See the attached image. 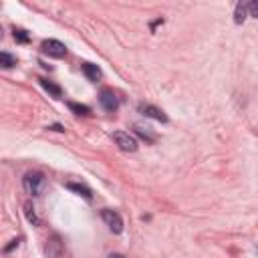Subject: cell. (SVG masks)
Instances as JSON below:
<instances>
[{
	"label": "cell",
	"instance_id": "1",
	"mask_svg": "<svg viewBox=\"0 0 258 258\" xmlns=\"http://www.w3.org/2000/svg\"><path fill=\"white\" fill-rule=\"evenodd\" d=\"M22 185L26 189V194L30 196H38L44 187V175L40 171H28L24 177H22Z\"/></svg>",
	"mask_w": 258,
	"mask_h": 258
},
{
	"label": "cell",
	"instance_id": "2",
	"mask_svg": "<svg viewBox=\"0 0 258 258\" xmlns=\"http://www.w3.org/2000/svg\"><path fill=\"white\" fill-rule=\"evenodd\" d=\"M40 50L52 58H62L67 54V46L60 42V40H54V38H48V40H42L40 44Z\"/></svg>",
	"mask_w": 258,
	"mask_h": 258
},
{
	"label": "cell",
	"instance_id": "3",
	"mask_svg": "<svg viewBox=\"0 0 258 258\" xmlns=\"http://www.w3.org/2000/svg\"><path fill=\"white\" fill-rule=\"evenodd\" d=\"M113 141L119 145V149L123 151H135L137 149V139L133 135H129L127 131H115L113 133Z\"/></svg>",
	"mask_w": 258,
	"mask_h": 258
},
{
	"label": "cell",
	"instance_id": "4",
	"mask_svg": "<svg viewBox=\"0 0 258 258\" xmlns=\"http://www.w3.org/2000/svg\"><path fill=\"white\" fill-rule=\"evenodd\" d=\"M101 218H103V222L109 226V230H111L113 234H121V232H123V220H121V216H119L117 212H113V210H103V212H101Z\"/></svg>",
	"mask_w": 258,
	"mask_h": 258
},
{
	"label": "cell",
	"instance_id": "5",
	"mask_svg": "<svg viewBox=\"0 0 258 258\" xmlns=\"http://www.w3.org/2000/svg\"><path fill=\"white\" fill-rule=\"evenodd\" d=\"M99 101H101L103 109L109 111V113H115L117 107H119V99H117V95H115L111 89H103L101 95H99Z\"/></svg>",
	"mask_w": 258,
	"mask_h": 258
},
{
	"label": "cell",
	"instance_id": "6",
	"mask_svg": "<svg viewBox=\"0 0 258 258\" xmlns=\"http://www.w3.org/2000/svg\"><path fill=\"white\" fill-rule=\"evenodd\" d=\"M139 113H143L145 117H151V119H155V121H161V123L167 121V115H165L161 109H157V107H153V105H149V103H141V105H139Z\"/></svg>",
	"mask_w": 258,
	"mask_h": 258
},
{
	"label": "cell",
	"instance_id": "7",
	"mask_svg": "<svg viewBox=\"0 0 258 258\" xmlns=\"http://www.w3.org/2000/svg\"><path fill=\"white\" fill-rule=\"evenodd\" d=\"M81 69H83L85 77H87L89 81H93V83H95V81H99V79H101V75H103V73H101V69H99L97 64H93V62H83V67H81Z\"/></svg>",
	"mask_w": 258,
	"mask_h": 258
},
{
	"label": "cell",
	"instance_id": "8",
	"mask_svg": "<svg viewBox=\"0 0 258 258\" xmlns=\"http://www.w3.org/2000/svg\"><path fill=\"white\" fill-rule=\"evenodd\" d=\"M248 16V4L246 2H238L236 4V10H234V22L236 24H242Z\"/></svg>",
	"mask_w": 258,
	"mask_h": 258
},
{
	"label": "cell",
	"instance_id": "9",
	"mask_svg": "<svg viewBox=\"0 0 258 258\" xmlns=\"http://www.w3.org/2000/svg\"><path fill=\"white\" fill-rule=\"evenodd\" d=\"M133 131L141 137V139H145L147 143H153L155 141V133L149 129V127H143V125H133Z\"/></svg>",
	"mask_w": 258,
	"mask_h": 258
},
{
	"label": "cell",
	"instance_id": "10",
	"mask_svg": "<svg viewBox=\"0 0 258 258\" xmlns=\"http://www.w3.org/2000/svg\"><path fill=\"white\" fill-rule=\"evenodd\" d=\"M58 254H60V242H58V238L54 236V238L46 244V256H48V258H56Z\"/></svg>",
	"mask_w": 258,
	"mask_h": 258
},
{
	"label": "cell",
	"instance_id": "11",
	"mask_svg": "<svg viewBox=\"0 0 258 258\" xmlns=\"http://www.w3.org/2000/svg\"><path fill=\"white\" fill-rule=\"evenodd\" d=\"M67 187H69L71 191H77L79 196H83V198H87V200L93 198V194H91V189H89L87 185H81V183H67Z\"/></svg>",
	"mask_w": 258,
	"mask_h": 258
},
{
	"label": "cell",
	"instance_id": "12",
	"mask_svg": "<svg viewBox=\"0 0 258 258\" xmlns=\"http://www.w3.org/2000/svg\"><path fill=\"white\" fill-rule=\"evenodd\" d=\"M40 85H42V89H44V91H48L52 97H60V95H62L60 87H58V85H54V83H50V81H46V79H40Z\"/></svg>",
	"mask_w": 258,
	"mask_h": 258
},
{
	"label": "cell",
	"instance_id": "13",
	"mask_svg": "<svg viewBox=\"0 0 258 258\" xmlns=\"http://www.w3.org/2000/svg\"><path fill=\"white\" fill-rule=\"evenodd\" d=\"M69 109H71L73 113H77V115H83V117L91 115V109H89L87 105H81V103H69Z\"/></svg>",
	"mask_w": 258,
	"mask_h": 258
},
{
	"label": "cell",
	"instance_id": "14",
	"mask_svg": "<svg viewBox=\"0 0 258 258\" xmlns=\"http://www.w3.org/2000/svg\"><path fill=\"white\" fill-rule=\"evenodd\" d=\"M0 64L4 67V69H10V67H14L16 64V58L12 56V54H8V52H0Z\"/></svg>",
	"mask_w": 258,
	"mask_h": 258
},
{
	"label": "cell",
	"instance_id": "15",
	"mask_svg": "<svg viewBox=\"0 0 258 258\" xmlns=\"http://www.w3.org/2000/svg\"><path fill=\"white\" fill-rule=\"evenodd\" d=\"M24 212H26V218H28V222L36 226V224H38V218H36V214H34V210H32V206H30V204H26V206H24Z\"/></svg>",
	"mask_w": 258,
	"mask_h": 258
},
{
	"label": "cell",
	"instance_id": "16",
	"mask_svg": "<svg viewBox=\"0 0 258 258\" xmlns=\"http://www.w3.org/2000/svg\"><path fill=\"white\" fill-rule=\"evenodd\" d=\"M14 38H16L18 42H28V34H26V30H22V28H14Z\"/></svg>",
	"mask_w": 258,
	"mask_h": 258
},
{
	"label": "cell",
	"instance_id": "17",
	"mask_svg": "<svg viewBox=\"0 0 258 258\" xmlns=\"http://www.w3.org/2000/svg\"><path fill=\"white\" fill-rule=\"evenodd\" d=\"M248 12H250V16H256L258 18V0L248 4Z\"/></svg>",
	"mask_w": 258,
	"mask_h": 258
},
{
	"label": "cell",
	"instance_id": "18",
	"mask_svg": "<svg viewBox=\"0 0 258 258\" xmlns=\"http://www.w3.org/2000/svg\"><path fill=\"white\" fill-rule=\"evenodd\" d=\"M46 129H52V131H64V127L58 125V123H54V125H50V127H46Z\"/></svg>",
	"mask_w": 258,
	"mask_h": 258
},
{
	"label": "cell",
	"instance_id": "19",
	"mask_svg": "<svg viewBox=\"0 0 258 258\" xmlns=\"http://www.w3.org/2000/svg\"><path fill=\"white\" fill-rule=\"evenodd\" d=\"M18 242H20V240H12V244H10V246H6V248H4V252H10L14 246H18Z\"/></svg>",
	"mask_w": 258,
	"mask_h": 258
},
{
	"label": "cell",
	"instance_id": "20",
	"mask_svg": "<svg viewBox=\"0 0 258 258\" xmlns=\"http://www.w3.org/2000/svg\"><path fill=\"white\" fill-rule=\"evenodd\" d=\"M109 258H125V256H123V254H111Z\"/></svg>",
	"mask_w": 258,
	"mask_h": 258
}]
</instances>
